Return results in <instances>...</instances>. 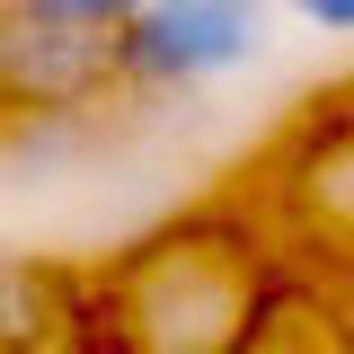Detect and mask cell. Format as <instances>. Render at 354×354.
<instances>
[{
	"instance_id": "cell-1",
	"label": "cell",
	"mask_w": 354,
	"mask_h": 354,
	"mask_svg": "<svg viewBox=\"0 0 354 354\" xmlns=\"http://www.w3.org/2000/svg\"><path fill=\"white\" fill-rule=\"evenodd\" d=\"M266 292L274 283L248 221L177 213L97 274V337L115 354H230Z\"/></svg>"
},
{
	"instance_id": "cell-2",
	"label": "cell",
	"mask_w": 354,
	"mask_h": 354,
	"mask_svg": "<svg viewBox=\"0 0 354 354\" xmlns=\"http://www.w3.org/2000/svg\"><path fill=\"white\" fill-rule=\"evenodd\" d=\"M274 44V0H151L115 27V97H195Z\"/></svg>"
},
{
	"instance_id": "cell-3",
	"label": "cell",
	"mask_w": 354,
	"mask_h": 354,
	"mask_svg": "<svg viewBox=\"0 0 354 354\" xmlns=\"http://www.w3.org/2000/svg\"><path fill=\"white\" fill-rule=\"evenodd\" d=\"M115 97V36L0 0V115H97Z\"/></svg>"
},
{
	"instance_id": "cell-4",
	"label": "cell",
	"mask_w": 354,
	"mask_h": 354,
	"mask_svg": "<svg viewBox=\"0 0 354 354\" xmlns=\"http://www.w3.org/2000/svg\"><path fill=\"white\" fill-rule=\"evenodd\" d=\"M274 213L301 248H328V257L354 266V106L337 115H310L283 160H274Z\"/></svg>"
},
{
	"instance_id": "cell-5",
	"label": "cell",
	"mask_w": 354,
	"mask_h": 354,
	"mask_svg": "<svg viewBox=\"0 0 354 354\" xmlns=\"http://www.w3.org/2000/svg\"><path fill=\"white\" fill-rule=\"evenodd\" d=\"M97 283L71 266H0V354H97Z\"/></svg>"
},
{
	"instance_id": "cell-6",
	"label": "cell",
	"mask_w": 354,
	"mask_h": 354,
	"mask_svg": "<svg viewBox=\"0 0 354 354\" xmlns=\"http://www.w3.org/2000/svg\"><path fill=\"white\" fill-rule=\"evenodd\" d=\"M230 354H354L346 319L319 301V292H301V283H283V292H266L257 319H248V337Z\"/></svg>"
},
{
	"instance_id": "cell-7",
	"label": "cell",
	"mask_w": 354,
	"mask_h": 354,
	"mask_svg": "<svg viewBox=\"0 0 354 354\" xmlns=\"http://www.w3.org/2000/svg\"><path fill=\"white\" fill-rule=\"evenodd\" d=\"M27 9H44V18H71V27H97V36H115V27H133L151 0H27Z\"/></svg>"
},
{
	"instance_id": "cell-8",
	"label": "cell",
	"mask_w": 354,
	"mask_h": 354,
	"mask_svg": "<svg viewBox=\"0 0 354 354\" xmlns=\"http://www.w3.org/2000/svg\"><path fill=\"white\" fill-rule=\"evenodd\" d=\"M292 18L319 36H354V0H292Z\"/></svg>"
}]
</instances>
